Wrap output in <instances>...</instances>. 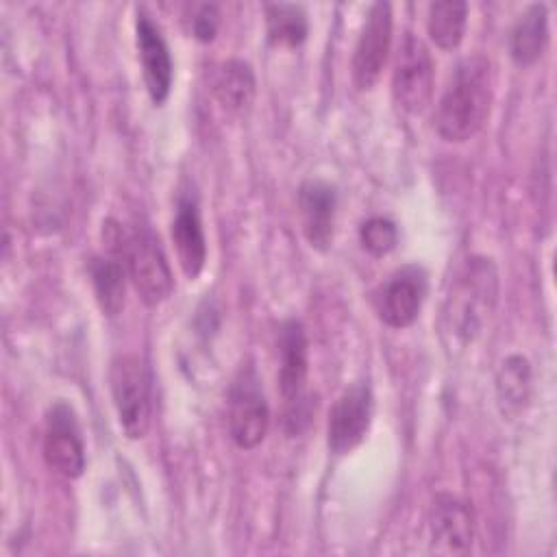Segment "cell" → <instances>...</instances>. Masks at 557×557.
Instances as JSON below:
<instances>
[{
	"mask_svg": "<svg viewBox=\"0 0 557 557\" xmlns=\"http://www.w3.org/2000/svg\"><path fill=\"white\" fill-rule=\"evenodd\" d=\"M257 94L252 65L242 59H228L213 74V96L231 115H242L250 109Z\"/></svg>",
	"mask_w": 557,
	"mask_h": 557,
	"instance_id": "16",
	"label": "cell"
},
{
	"mask_svg": "<svg viewBox=\"0 0 557 557\" xmlns=\"http://www.w3.org/2000/svg\"><path fill=\"white\" fill-rule=\"evenodd\" d=\"M135 41L141 59L146 91L150 100L157 107H161L168 100L172 89L174 65H172V54L161 28L144 11H139L135 20Z\"/></svg>",
	"mask_w": 557,
	"mask_h": 557,
	"instance_id": "12",
	"label": "cell"
},
{
	"mask_svg": "<svg viewBox=\"0 0 557 557\" xmlns=\"http://www.w3.org/2000/svg\"><path fill=\"white\" fill-rule=\"evenodd\" d=\"M109 385L113 407L122 431L128 440H141L150 429L152 396L150 374L137 355H120L111 361Z\"/></svg>",
	"mask_w": 557,
	"mask_h": 557,
	"instance_id": "5",
	"label": "cell"
},
{
	"mask_svg": "<svg viewBox=\"0 0 557 557\" xmlns=\"http://www.w3.org/2000/svg\"><path fill=\"white\" fill-rule=\"evenodd\" d=\"M426 296V272L418 263L398 268L376 296L379 318L392 329H405L420 315Z\"/></svg>",
	"mask_w": 557,
	"mask_h": 557,
	"instance_id": "11",
	"label": "cell"
},
{
	"mask_svg": "<svg viewBox=\"0 0 557 557\" xmlns=\"http://www.w3.org/2000/svg\"><path fill=\"white\" fill-rule=\"evenodd\" d=\"M44 459L50 470L65 479H78L85 470V444L74 409L57 400L46 413Z\"/></svg>",
	"mask_w": 557,
	"mask_h": 557,
	"instance_id": "9",
	"label": "cell"
},
{
	"mask_svg": "<svg viewBox=\"0 0 557 557\" xmlns=\"http://www.w3.org/2000/svg\"><path fill=\"white\" fill-rule=\"evenodd\" d=\"M298 211L302 233L311 248L324 252L333 242L337 191L324 181H305L298 189Z\"/></svg>",
	"mask_w": 557,
	"mask_h": 557,
	"instance_id": "14",
	"label": "cell"
},
{
	"mask_svg": "<svg viewBox=\"0 0 557 557\" xmlns=\"http://www.w3.org/2000/svg\"><path fill=\"white\" fill-rule=\"evenodd\" d=\"M431 550L437 555H466L474 540V518L470 507L453 496L437 494L429 516Z\"/></svg>",
	"mask_w": 557,
	"mask_h": 557,
	"instance_id": "13",
	"label": "cell"
},
{
	"mask_svg": "<svg viewBox=\"0 0 557 557\" xmlns=\"http://www.w3.org/2000/svg\"><path fill=\"white\" fill-rule=\"evenodd\" d=\"M218 28H220V11L215 4H198L196 11H194V17H191V35L194 39L202 41V44H209L215 39L218 35Z\"/></svg>",
	"mask_w": 557,
	"mask_h": 557,
	"instance_id": "23",
	"label": "cell"
},
{
	"mask_svg": "<svg viewBox=\"0 0 557 557\" xmlns=\"http://www.w3.org/2000/svg\"><path fill=\"white\" fill-rule=\"evenodd\" d=\"M498 300V272L492 259L470 257L453 283L442 311V331L450 346L466 348L485 326Z\"/></svg>",
	"mask_w": 557,
	"mask_h": 557,
	"instance_id": "2",
	"label": "cell"
},
{
	"mask_svg": "<svg viewBox=\"0 0 557 557\" xmlns=\"http://www.w3.org/2000/svg\"><path fill=\"white\" fill-rule=\"evenodd\" d=\"M392 46V7L387 2H374L361 26L355 54H352V81L359 91H368L381 78Z\"/></svg>",
	"mask_w": 557,
	"mask_h": 557,
	"instance_id": "10",
	"label": "cell"
},
{
	"mask_svg": "<svg viewBox=\"0 0 557 557\" xmlns=\"http://www.w3.org/2000/svg\"><path fill=\"white\" fill-rule=\"evenodd\" d=\"M228 433L235 446L250 450L259 446L270 426V407L261 379L252 366H242L228 389Z\"/></svg>",
	"mask_w": 557,
	"mask_h": 557,
	"instance_id": "6",
	"label": "cell"
},
{
	"mask_svg": "<svg viewBox=\"0 0 557 557\" xmlns=\"http://www.w3.org/2000/svg\"><path fill=\"white\" fill-rule=\"evenodd\" d=\"M468 4L463 0H440L429 4L426 33L440 50H455L466 33Z\"/></svg>",
	"mask_w": 557,
	"mask_h": 557,
	"instance_id": "20",
	"label": "cell"
},
{
	"mask_svg": "<svg viewBox=\"0 0 557 557\" xmlns=\"http://www.w3.org/2000/svg\"><path fill=\"white\" fill-rule=\"evenodd\" d=\"M548 46V9L542 2L527 7L511 28V57L518 65H533Z\"/></svg>",
	"mask_w": 557,
	"mask_h": 557,
	"instance_id": "18",
	"label": "cell"
},
{
	"mask_svg": "<svg viewBox=\"0 0 557 557\" xmlns=\"http://www.w3.org/2000/svg\"><path fill=\"white\" fill-rule=\"evenodd\" d=\"M392 96L396 104L409 113L420 115L433 98V59L426 44L405 33L392 70Z\"/></svg>",
	"mask_w": 557,
	"mask_h": 557,
	"instance_id": "7",
	"label": "cell"
},
{
	"mask_svg": "<svg viewBox=\"0 0 557 557\" xmlns=\"http://www.w3.org/2000/svg\"><path fill=\"white\" fill-rule=\"evenodd\" d=\"M278 389L285 405L283 424L289 435L300 433L311 416V398L305 392L309 372V342L298 320H285L278 331Z\"/></svg>",
	"mask_w": 557,
	"mask_h": 557,
	"instance_id": "3",
	"label": "cell"
},
{
	"mask_svg": "<svg viewBox=\"0 0 557 557\" xmlns=\"http://www.w3.org/2000/svg\"><path fill=\"white\" fill-rule=\"evenodd\" d=\"M374 416V396L368 383L346 387L329 411L326 444L333 455L352 453L368 435Z\"/></svg>",
	"mask_w": 557,
	"mask_h": 557,
	"instance_id": "8",
	"label": "cell"
},
{
	"mask_svg": "<svg viewBox=\"0 0 557 557\" xmlns=\"http://www.w3.org/2000/svg\"><path fill=\"white\" fill-rule=\"evenodd\" d=\"M172 242L183 274L189 281L198 278L207 263V237L198 202L191 194H181L176 202V215L172 220Z\"/></svg>",
	"mask_w": 557,
	"mask_h": 557,
	"instance_id": "15",
	"label": "cell"
},
{
	"mask_svg": "<svg viewBox=\"0 0 557 557\" xmlns=\"http://www.w3.org/2000/svg\"><path fill=\"white\" fill-rule=\"evenodd\" d=\"M494 102V70L487 57L459 61L435 111L437 135L450 144L472 139L490 117Z\"/></svg>",
	"mask_w": 557,
	"mask_h": 557,
	"instance_id": "1",
	"label": "cell"
},
{
	"mask_svg": "<svg viewBox=\"0 0 557 557\" xmlns=\"http://www.w3.org/2000/svg\"><path fill=\"white\" fill-rule=\"evenodd\" d=\"M359 239H361V246L370 255L383 257V255H389L396 248V244H398V228L387 218H370V220H366L361 224Z\"/></svg>",
	"mask_w": 557,
	"mask_h": 557,
	"instance_id": "22",
	"label": "cell"
},
{
	"mask_svg": "<svg viewBox=\"0 0 557 557\" xmlns=\"http://www.w3.org/2000/svg\"><path fill=\"white\" fill-rule=\"evenodd\" d=\"M122 259L144 305L157 307L170 298L174 289L172 270L159 237L148 226H133L126 231Z\"/></svg>",
	"mask_w": 557,
	"mask_h": 557,
	"instance_id": "4",
	"label": "cell"
},
{
	"mask_svg": "<svg viewBox=\"0 0 557 557\" xmlns=\"http://www.w3.org/2000/svg\"><path fill=\"white\" fill-rule=\"evenodd\" d=\"M91 285L96 300L107 315H117L124 307L126 294V265L122 255L107 252L104 257H94L89 263Z\"/></svg>",
	"mask_w": 557,
	"mask_h": 557,
	"instance_id": "19",
	"label": "cell"
},
{
	"mask_svg": "<svg viewBox=\"0 0 557 557\" xmlns=\"http://www.w3.org/2000/svg\"><path fill=\"white\" fill-rule=\"evenodd\" d=\"M531 363L522 355H509L496 370V403L507 420L518 418L531 403Z\"/></svg>",
	"mask_w": 557,
	"mask_h": 557,
	"instance_id": "17",
	"label": "cell"
},
{
	"mask_svg": "<svg viewBox=\"0 0 557 557\" xmlns=\"http://www.w3.org/2000/svg\"><path fill=\"white\" fill-rule=\"evenodd\" d=\"M265 28H268L270 44L296 48L307 39V33H309L307 13L300 4H289V2L265 4Z\"/></svg>",
	"mask_w": 557,
	"mask_h": 557,
	"instance_id": "21",
	"label": "cell"
}]
</instances>
